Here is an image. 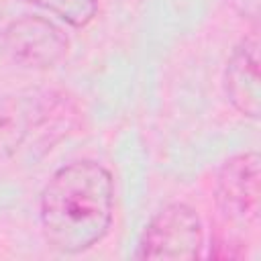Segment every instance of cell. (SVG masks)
Instances as JSON below:
<instances>
[{
  "label": "cell",
  "mask_w": 261,
  "mask_h": 261,
  "mask_svg": "<svg viewBox=\"0 0 261 261\" xmlns=\"http://www.w3.org/2000/svg\"><path fill=\"white\" fill-rule=\"evenodd\" d=\"M110 171L90 159L59 167L41 192V228L51 249L77 255L100 243L112 222Z\"/></svg>",
  "instance_id": "6da1fadb"
},
{
  "label": "cell",
  "mask_w": 261,
  "mask_h": 261,
  "mask_svg": "<svg viewBox=\"0 0 261 261\" xmlns=\"http://www.w3.org/2000/svg\"><path fill=\"white\" fill-rule=\"evenodd\" d=\"M75 108L55 92L16 96L0 106V155L18 157L53 147L73 122Z\"/></svg>",
  "instance_id": "7a4b0ae2"
},
{
  "label": "cell",
  "mask_w": 261,
  "mask_h": 261,
  "mask_svg": "<svg viewBox=\"0 0 261 261\" xmlns=\"http://www.w3.org/2000/svg\"><path fill=\"white\" fill-rule=\"evenodd\" d=\"M204 245L200 216L188 204H169L161 208L145 226L137 259H196Z\"/></svg>",
  "instance_id": "3957f363"
},
{
  "label": "cell",
  "mask_w": 261,
  "mask_h": 261,
  "mask_svg": "<svg viewBox=\"0 0 261 261\" xmlns=\"http://www.w3.org/2000/svg\"><path fill=\"white\" fill-rule=\"evenodd\" d=\"M8 55L35 69H47L57 65L67 53V37L51 20L43 16H20L12 20L2 35Z\"/></svg>",
  "instance_id": "277c9868"
},
{
  "label": "cell",
  "mask_w": 261,
  "mask_h": 261,
  "mask_svg": "<svg viewBox=\"0 0 261 261\" xmlns=\"http://www.w3.org/2000/svg\"><path fill=\"white\" fill-rule=\"evenodd\" d=\"M216 204L224 216L239 222L257 220L259 214V155L239 153L224 161L216 177Z\"/></svg>",
  "instance_id": "5b68a950"
},
{
  "label": "cell",
  "mask_w": 261,
  "mask_h": 261,
  "mask_svg": "<svg viewBox=\"0 0 261 261\" xmlns=\"http://www.w3.org/2000/svg\"><path fill=\"white\" fill-rule=\"evenodd\" d=\"M224 96L226 100L249 118L259 116L261 90H259V39L257 33L241 39V43L232 49L224 77Z\"/></svg>",
  "instance_id": "8992f818"
},
{
  "label": "cell",
  "mask_w": 261,
  "mask_h": 261,
  "mask_svg": "<svg viewBox=\"0 0 261 261\" xmlns=\"http://www.w3.org/2000/svg\"><path fill=\"white\" fill-rule=\"evenodd\" d=\"M33 6L49 10L59 16L63 22L75 29H84L90 24L98 12V0H24Z\"/></svg>",
  "instance_id": "52a82bcc"
},
{
  "label": "cell",
  "mask_w": 261,
  "mask_h": 261,
  "mask_svg": "<svg viewBox=\"0 0 261 261\" xmlns=\"http://www.w3.org/2000/svg\"><path fill=\"white\" fill-rule=\"evenodd\" d=\"M230 4L243 18H249V20L257 22V18H259V0H230Z\"/></svg>",
  "instance_id": "ba28073f"
},
{
  "label": "cell",
  "mask_w": 261,
  "mask_h": 261,
  "mask_svg": "<svg viewBox=\"0 0 261 261\" xmlns=\"http://www.w3.org/2000/svg\"><path fill=\"white\" fill-rule=\"evenodd\" d=\"M0 16H2V8H0Z\"/></svg>",
  "instance_id": "9c48e42d"
}]
</instances>
